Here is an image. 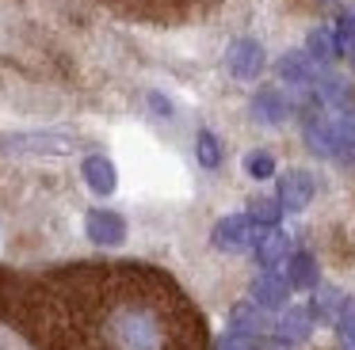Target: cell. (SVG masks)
<instances>
[{"label": "cell", "mask_w": 355, "mask_h": 350, "mask_svg": "<svg viewBox=\"0 0 355 350\" xmlns=\"http://www.w3.org/2000/svg\"><path fill=\"white\" fill-rule=\"evenodd\" d=\"M263 236V225H256L248 213H230L214 225V248L222 251H245L256 248V240Z\"/></svg>", "instance_id": "7a4b0ae2"}, {"label": "cell", "mask_w": 355, "mask_h": 350, "mask_svg": "<svg viewBox=\"0 0 355 350\" xmlns=\"http://www.w3.org/2000/svg\"><path fill=\"white\" fill-rule=\"evenodd\" d=\"M317 194V183L313 175L306 172V167H294V172H286L283 179H279V205H283L286 213H302L309 202H313Z\"/></svg>", "instance_id": "277c9868"}, {"label": "cell", "mask_w": 355, "mask_h": 350, "mask_svg": "<svg viewBox=\"0 0 355 350\" xmlns=\"http://www.w3.org/2000/svg\"><path fill=\"white\" fill-rule=\"evenodd\" d=\"M306 53L317 61V65H329V61L340 57V46H336V30L332 27H313L306 38Z\"/></svg>", "instance_id": "2e32d148"}, {"label": "cell", "mask_w": 355, "mask_h": 350, "mask_svg": "<svg viewBox=\"0 0 355 350\" xmlns=\"http://www.w3.org/2000/svg\"><path fill=\"white\" fill-rule=\"evenodd\" d=\"M107 4L130 15H146V19H180V15H191L195 8H207L214 0H107Z\"/></svg>", "instance_id": "3957f363"}, {"label": "cell", "mask_w": 355, "mask_h": 350, "mask_svg": "<svg viewBox=\"0 0 355 350\" xmlns=\"http://www.w3.org/2000/svg\"><path fill=\"white\" fill-rule=\"evenodd\" d=\"M230 331H241V335H263L268 331V316L256 301H241L233 304L230 312Z\"/></svg>", "instance_id": "4fadbf2b"}, {"label": "cell", "mask_w": 355, "mask_h": 350, "mask_svg": "<svg viewBox=\"0 0 355 350\" xmlns=\"http://www.w3.org/2000/svg\"><path fill=\"white\" fill-rule=\"evenodd\" d=\"M0 316L35 350H207L195 301L146 263H73L4 278Z\"/></svg>", "instance_id": "6da1fadb"}, {"label": "cell", "mask_w": 355, "mask_h": 350, "mask_svg": "<svg viewBox=\"0 0 355 350\" xmlns=\"http://www.w3.org/2000/svg\"><path fill=\"white\" fill-rule=\"evenodd\" d=\"M88 232H92L96 243H123L126 228H123V217H119V213L96 210L92 217H88Z\"/></svg>", "instance_id": "5bb4252c"}, {"label": "cell", "mask_w": 355, "mask_h": 350, "mask_svg": "<svg viewBox=\"0 0 355 350\" xmlns=\"http://www.w3.org/2000/svg\"><path fill=\"white\" fill-rule=\"evenodd\" d=\"M248 217H252L256 225H263V228H275L279 217H283V205H279V198L260 194V198H252V202H248Z\"/></svg>", "instance_id": "e0dca14e"}, {"label": "cell", "mask_w": 355, "mask_h": 350, "mask_svg": "<svg viewBox=\"0 0 355 350\" xmlns=\"http://www.w3.org/2000/svg\"><path fill=\"white\" fill-rule=\"evenodd\" d=\"M225 68L237 80H256L263 73V46L252 38H237V42L225 50Z\"/></svg>", "instance_id": "5b68a950"}, {"label": "cell", "mask_w": 355, "mask_h": 350, "mask_svg": "<svg viewBox=\"0 0 355 350\" xmlns=\"http://www.w3.org/2000/svg\"><path fill=\"white\" fill-rule=\"evenodd\" d=\"M352 61H355V53H352Z\"/></svg>", "instance_id": "cb8c5ba5"}, {"label": "cell", "mask_w": 355, "mask_h": 350, "mask_svg": "<svg viewBox=\"0 0 355 350\" xmlns=\"http://www.w3.org/2000/svg\"><path fill=\"white\" fill-rule=\"evenodd\" d=\"M317 73H321V65H317V61L309 57L306 50L286 53V57L279 61V76H283L286 84H298V88H306V84H317Z\"/></svg>", "instance_id": "7c38bea8"}, {"label": "cell", "mask_w": 355, "mask_h": 350, "mask_svg": "<svg viewBox=\"0 0 355 350\" xmlns=\"http://www.w3.org/2000/svg\"><path fill=\"white\" fill-rule=\"evenodd\" d=\"M347 297L340 293L336 286H317V297L313 304H309V312H313V320H324V324H336L340 312H344Z\"/></svg>", "instance_id": "9a60e30c"}, {"label": "cell", "mask_w": 355, "mask_h": 350, "mask_svg": "<svg viewBox=\"0 0 355 350\" xmlns=\"http://www.w3.org/2000/svg\"><path fill=\"white\" fill-rule=\"evenodd\" d=\"M294 255V243L286 232H279V228H263V236L256 240V263L263 266V270H275L283 259Z\"/></svg>", "instance_id": "ba28073f"}, {"label": "cell", "mask_w": 355, "mask_h": 350, "mask_svg": "<svg viewBox=\"0 0 355 350\" xmlns=\"http://www.w3.org/2000/svg\"><path fill=\"white\" fill-rule=\"evenodd\" d=\"M218 350H275V342H271L268 335H241V331H230L222 342H218Z\"/></svg>", "instance_id": "d6986e66"}, {"label": "cell", "mask_w": 355, "mask_h": 350, "mask_svg": "<svg viewBox=\"0 0 355 350\" xmlns=\"http://www.w3.org/2000/svg\"><path fill=\"white\" fill-rule=\"evenodd\" d=\"M286 282H291V289H317L321 286V266H317V259L309 251H294L286 259Z\"/></svg>", "instance_id": "8fae6325"}, {"label": "cell", "mask_w": 355, "mask_h": 350, "mask_svg": "<svg viewBox=\"0 0 355 350\" xmlns=\"http://www.w3.org/2000/svg\"><path fill=\"white\" fill-rule=\"evenodd\" d=\"M313 312L309 308H286L283 316L275 320V339L286 342V347H302V342L313 335Z\"/></svg>", "instance_id": "52a82bcc"}, {"label": "cell", "mask_w": 355, "mask_h": 350, "mask_svg": "<svg viewBox=\"0 0 355 350\" xmlns=\"http://www.w3.org/2000/svg\"><path fill=\"white\" fill-rule=\"evenodd\" d=\"M195 156H199L202 167H218L222 164V145H218V137L210 133V129H202L199 141H195Z\"/></svg>", "instance_id": "ffe728a7"}, {"label": "cell", "mask_w": 355, "mask_h": 350, "mask_svg": "<svg viewBox=\"0 0 355 350\" xmlns=\"http://www.w3.org/2000/svg\"><path fill=\"white\" fill-rule=\"evenodd\" d=\"M336 331H340V339L347 342V350H355V301L344 304V312H340V320H336Z\"/></svg>", "instance_id": "603a6c76"}, {"label": "cell", "mask_w": 355, "mask_h": 350, "mask_svg": "<svg viewBox=\"0 0 355 350\" xmlns=\"http://www.w3.org/2000/svg\"><path fill=\"white\" fill-rule=\"evenodd\" d=\"M245 172L252 175V179H271V175H275V156H271L268 149H252L245 156Z\"/></svg>", "instance_id": "44dd1931"}, {"label": "cell", "mask_w": 355, "mask_h": 350, "mask_svg": "<svg viewBox=\"0 0 355 350\" xmlns=\"http://www.w3.org/2000/svg\"><path fill=\"white\" fill-rule=\"evenodd\" d=\"M306 145L317 156H340V152H344V141H340L336 118H329V114H309L306 118Z\"/></svg>", "instance_id": "8992f818"}, {"label": "cell", "mask_w": 355, "mask_h": 350, "mask_svg": "<svg viewBox=\"0 0 355 350\" xmlns=\"http://www.w3.org/2000/svg\"><path fill=\"white\" fill-rule=\"evenodd\" d=\"M336 46H340V53H347V57H352L355 53V12H344L336 19Z\"/></svg>", "instance_id": "7402d4cb"}, {"label": "cell", "mask_w": 355, "mask_h": 350, "mask_svg": "<svg viewBox=\"0 0 355 350\" xmlns=\"http://www.w3.org/2000/svg\"><path fill=\"white\" fill-rule=\"evenodd\" d=\"M85 175H88V183H92L96 190H115V167H111V160H103V156H92L85 164Z\"/></svg>", "instance_id": "ac0fdd59"}, {"label": "cell", "mask_w": 355, "mask_h": 350, "mask_svg": "<svg viewBox=\"0 0 355 350\" xmlns=\"http://www.w3.org/2000/svg\"><path fill=\"white\" fill-rule=\"evenodd\" d=\"M286 114H291V103L279 88H263L252 95V118L260 126H279V122H286Z\"/></svg>", "instance_id": "30bf717a"}, {"label": "cell", "mask_w": 355, "mask_h": 350, "mask_svg": "<svg viewBox=\"0 0 355 350\" xmlns=\"http://www.w3.org/2000/svg\"><path fill=\"white\" fill-rule=\"evenodd\" d=\"M286 297H291V282H286L283 274H275V270H263L260 278L252 282V301L260 304L263 312H268V308H283Z\"/></svg>", "instance_id": "9c48e42d"}]
</instances>
